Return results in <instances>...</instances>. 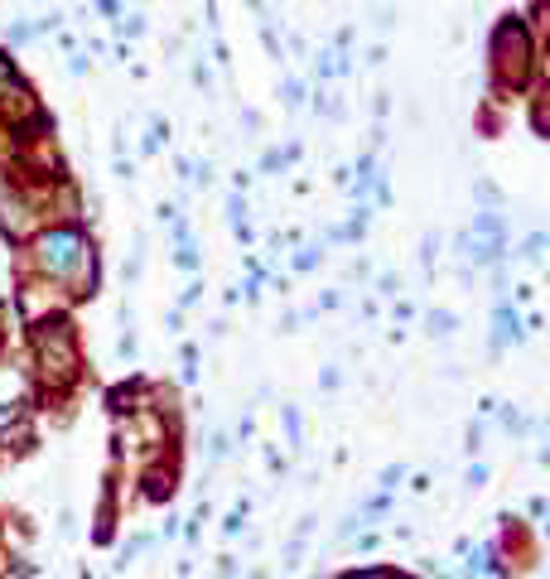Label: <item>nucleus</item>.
Instances as JSON below:
<instances>
[{
    "instance_id": "1",
    "label": "nucleus",
    "mask_w": 550,
    "mask_h": 579,
    "mask_svg": "<svg viewBox=\"0 0 550 579\" xmlns=\"http://www.w3.org/2000/svg\"><path fill=\"white\" fill-rule=\"evenodd\" d=\"M78 257H82V237H78V232H54V237H44V266H48V270H73Z\"/></svg>"
},
{
    "instance_id": "2",
    "label": "nucleus",
    "mask_w": 550,
    "mask_h": 579,
    "mask_svg": "<svg viewBox=\"0 0 550 579\" xmlns=\"http://www.w3.org/2000/svg\"><path fill=\"white\" fill-rule=\"evenodd\" d=\"M353 579H386V574H353Z\"/></svg>"
}]
</instances>
